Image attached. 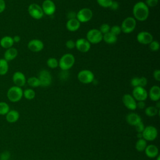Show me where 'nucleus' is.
Segmentation results:
<instances>
[{"label":"nucleus","mask_w":160,"mask_h":160,"mask_svg":"<svg viewBox=\"0 0 160 160\" xmlns=\"http://www.w3.org/2000/svg\"><path fill=\"white\" fill-rule=\"evenodd\" d=\"M132 96L136 101H144L148 97L147 91L142 87L134 88Z\"/></svg>","instance_id":"nucleus-11"},{"label":"nucleus","mask_w":160,"mask_h":160,"mask_svg":"<svg viewBox=\"0 0 160 160\" xmlns=\"http://www.w3.org/2000/svg\"><path fill=\"white\" fill-rule=\"evenodd\" d=\"M142 138L146 141H152L156 139L158 135V131L156 128L153 126H146L142 132Z\"/></svg>","instance_id":"nucleus-7"},{"label":"nucleus","mask_w":160,"mask_h":160,"mask_svg":"<svg viewBox=\"0 0 160 160\" xmlns=\"http://www.w3.org/2000/svg\"><path fill=\"white\" fill-rule=\"evenodd\" d=\"M23 96V91L21 88L13 86L9 88L7 91L8 99L12 102H17L19 101Z\"/></svg>","instance_id":"nucleus-3"},{"label":"nucleus","mask_w":160,"mask_h":160,"mask_svg":"<svg viewBox=\"0 0 160 160\" xmlns=\"http://www.w3.org/2000/svg\"><path fill=\"white\" fill-rule=\"evenodd\" d=\"M144 151L146 155L149 158H154L159 155L158 148L154 144L147 145Z\"/></svg>","instance_id":"nucleus-22"},{"label":"nucleus","mask_w":160,"mask_h":160,"mask_svg":"<svg viewBox=\"0 0 160 160\" xmlns=\"http://www.w3.org/2000/svg\"><path fill=\"white\" fill-rule=\"evenodd\" d=\"M66 46L69 49H72L75 48V41L72 39H69L66 42Z\"/></svg>","instance_id":"nucleus-41"},{"label":"nucleus","mask_w":160,"mask_h":160,"mask_svg":"<svg viewBox=\"0 0 160 160\" xmlns=\"http://www.w3.org/2000/svg\"><path fill=\"white\" fill-rule=\"evenodd\" d=\"M14 43L12 37L9 36H3L0 40V46L6 49L12 47Z\"/></svg>","instance_id":"nucleus-25"},{"label":"nucleus","mask_w":160,"mask_h":160,"mask_svg":"<svg viewBox=\"0 0 160 160\" xmlns=\"http://www.w3.org/2000/svg\"><path fill=\"white\" fill-rule=\"evenodd\" d=\"M10 158V153L9 151H4L0 154V160H8Z\"/></svg>","instance_id":"nucleus-40"},{"label":"nucleus","mask_w":160,"mask_h":160,"mask_svg":"<svg viewBox=\"0 0 160 160\" xmlns=\"http://www.w3.org/2000/svg\"><path fill=\"white\" fill-rule=\"evenodd\" d=\"M144 3L146 6L149 8H154L157 6L158 3V0H146Z\"/></svg>","instance_id":"nucleus-38"},{"label":"nucleus","mask_w":160,"mask_h":160,"mask_svg":"<svg viewBox=\"0 0 160 160\" xmlns=\"http://www.w3.org/2000/svg\"><path fill=\"white\" fill-rule=\"evenodd\" d=\"M136 39L139 43L147 45L153 40V36L148 31H141L137 34Z\"/></svg>","instance_id":"nucleus-14"},{"label":"nucleus","mask_w":160,"mask_h":160,"mask_svg":"<svg viewBox=\"0 0 160 160\" xmlns=\"http://www.w3.org/2000/svg\"><path fill=\"white\" fill-rule=\"evenodd\" d=\"M9 110L10 108L7 102L4 101L0 102V115H6Z\"/></svg>","instance_id":"nucleus-32"},{"label":"nucleus","mask_w":160,"mask_h":160,"mask_svg":"<svg viewBox=\"0 0 160 160\" xmlns=\"http://www.w3.org/2000/svg\"><path fill=\"white\" fill-rule=\"evenodd\" d=\"M102 40L107 44H112L116 42L118 40V36L109 32L102 35Z\"/></svg>","instance_id":"nucleus-26"},{"label":"nucleus","mask_w":160,"mask_h":160,"mask_svg":"<svg viewBox=\"0 0 160 160\" xmlns=\"http://www.w3.org/2000/svg\"><path fill=\"white\" fill-rule=\"evenodd\" d=\"M81 26V22L76 19H70L66 22V27L69 31L74 32L78 31Z\"/></svg>","instance_id":"nucleus-21"},{"label":"nucleus","mask_w":160,"mask_h":160,"mask_svg":"<svg viewBox=\"0 0 160 160\" xmlns=\"http://www.w3.org/2000/svg\"><path fill=\"white\" fill-rule=\"evenodd\" d=\"M122 101L124 106L129 110H135L136 108L137 101L134 99L132 95L129 94H125L122 98Z\"/></svg>","instance_id":"nucleus-15"},{"label":"nucleus","mask_w":160,"mask_h":160,"mask_svg":"<svg viewBox=\"0 0 160 160\" xmlns=\"http://www.w3.org/2000/svg\"><path fill=\"white\" fill-rule=\"evenodd\" d=\"M144 112L148 117H154L158 114H159V109H158L155 106H151L145 109Z\"/></svg>","instance_id":"nucleus-28"},{"label":"nucleus","mask_w":160,"mask_h":160,"mask_svg":"<svg viewBox=\"0 0 160 160\" xmlns=\"http://www.w3.org/2000/svg\"><path fill=\"white\" fill-rule=\"evenodd\" d=\"M12 81L14 84V86L18 87H22L26 83V78L25 75L21 71L15 72L12 77Z\"/></svg>","instance_id":"nucleus-17"},{"label":"nucleus","mask_w":160,"mask_h":160,"mask_svg":"<svg viewBox=\"0 0 160 160\" xmlns=\"http://www.w3.org/2000/svg\"><path fill=\"white\" fill-rule=\"evenodd\" d=\"M12 39L14 42H19L21 41V38L18 35H16L14 37H12Z\"/></svg>","instance_id":"nucleus-48"},{"label":"nucleus","mask_w":160,"mask_h":160,"mask_svg":"<svg viewBox=\"0 0 160 160\" xmlns=\"http://www.w3.org/2000/svg\"><path fill=\"white\" fill-rule=\"evenodd\" d=\"M119 4L118 1H112V2L110 6V8L112 10H117L119 8Z\"/></svg>","instance_id":"nucleus-44"},{"label":"nucleus","mask_w":160,"mask_h":160,"mask_svg":"<svg viewBox=\"0 0 160 160\" xmlns=\"http://www.w3.org/2000/svg\"><path fill=\"white\" fill-rule=\"evenodd\" d=\"M59 67L62 71H68L75 63V58L74 55L70 53L63 54L58 61Z\"/></svg>","instance_id":"nucleus-2"},{"label":"nucleus","mask_w":160,"mask_h":160,"mask_svg":"<svg viewBox=\"0 0 160 160\" xmlns=\"http://www.w3.org/2000/svg\"><path fill=\"white\" fill-rule=\"evenodd\" d=\"M26 82L29 86L32 88H37L40 86V81L38 77L32 76L29 78L28 80H26Z\"/></svg>","instance_id":"nucleus-30"},{"label":"nucleus","mask_w":160,"mask_h":160,"mask_svg":"<svg viewBox=\"0 0 160 160\" xmlns=\"http://www.w3.org/2000/svg\"><path fill=\"white\" fill-rule=\"evenodd\" d=\"M67 17L68 19L76 18V13L74 11H69L67 14Z\"/></svg>","instance_id":"nucleus-47"},{"label":"nucleus","mask_w":160,"mask_h":160,"mask_svg":"<svg viewBox=\"0 0 160 160\" xmlns=\"http://www.w3.org/2000/svg\"><path fill=\"white\" fill-rule=\"evenodd\" d=\"M38 78L40 81V86L48 87L52 82V76L46 69H42L39 71Z\"/></svg>","instance_id":"nucleus-10"},{"label":"nucleus","mask_w":160,"mask_h":160,"mask_svg":"<svg viewBox=\"0 0 160 160\" xmlns=\"http://www.w3.org/2000/svg\"><path fill=\"white\" fill-rule=\"evenodd\" d=\"M44 46V45L43 42L38 39H32L28 43V48L34 52H40L43 49Z\"/></svg>","instance_id":"nucleus-16"},{"label":"nucleus","mask_w":160,"mask_h":160,"mask_svg":"<svg viewBox=\"0 0 160 160\" xmlns=\"http://www.w3.org/2000/svg\"><path fill=\"white\" fill-rule=\"evenodd\" d=\"M133 18L139 21H146L149 14V8L143 1L137 2L132 8Z\"/></svg>","instance_id":"nucleus-1"},{"label":"nucleus","mask_w":160,"mask_h":160,"mask_svg":"<svg viewBox=\"0 0 160 160\" xmlns=\"http://www.w3.org/2000/svg\"><path fill=\"white\" fill-rule=\"evenodd\" d=\"M110 28H111V26L108 24L103 23L100 26L99 30L102 34H104L110 31Z\"/></svg>","instance_id":"nucleus-37"},{"label":"nucleus","mask_w":160,"mask_h":160,"mask_svg":"<svg viewBox=\"0 0 160 160\" xmlns=\"http://www.w3.org/2000/svg\"><path fill=\"white\" fill-rule=\"evenodd\" d=\"M160 47V44L158 41L152 40L149 44V48L152 51H157L159 50Z\"/></svg>","instance_id":"nucleus-36"},{"label":"nucleus","mask_w":160,"mask_h":160,"mask_svg":"<svg viewBox=\"0 0 160 160\" xmlns=\"http://www.w3.org/2000/svg\"><path fill=\"white\" fill-rule=\"evenodd\" d=\"M6 120L9 123H14L18 121L19 118V113L15 109L9 110V112L5 115Z\"/></svg>","instance_id":"nucleus-24"},{"label":"nucleus","mask_w":160,"mask_h":160,"mask_svg":"<svg viewBox=\"0 0 160 160\" xmlns=\"http://www.w3.org/2000/svg\"><path fill=\"white\" fill-rule=\"evenodd\" d=\"M148 96L152 101H158L160 99V88L158 85L152 86L149 92H148Z\"/></svg>","instance_id":"nucleus-18"},{"label":"nucleus","mask_w":160,"mask_h":160,"mask_svg":"<svg viewBox=\"0 0 160 160\" xmlns=\"http://www.w3.org/2000/svg\"><path fill=\"white\" fill-rule=\"evenodd\" d=\"M18 51L15 48L11 47L6 50L4 54V59L8 62L14 60L18 56Z\"/></svg>","instance_id":"nucleus-23"},{"label":"nucleus","mask_w":160,"mask_h":160,"mask_svg":"<svg viewBox=\"0 0 160 160\" xmlns=\"http://www.w3.org/2000/svg\"><path fill=\"white\" fill-rule=\"evenodd\" d=\"M156 158V160H160V156H159V155H158Z\"/></svg>","instance_id":"nucleus-51"},{"label":"nucleus","mask_w":160,"mask_h":160,"mask_svg":"<svg viewBox=\"0 0 160 160\" xmlns=\"http://www.w3.org/2000/svg\"><path fill=\"white\" fill-rule=\"evenodd\" d=\"M92 10L88 8H82L76 12V19L80 22H87L89 21L92 19Z\"/></svg>","instance_id":"nucleus-9"},{"label":"nucleus","mask_w":160,"mask_h":160,"mask_svg":"<svg viewBox=\"0 0 160 160\" xmlns=\"http://www.w3.org/2000/svg\"><path fill=\"white\" fill-rule=\"evenodd\" d=\"M146 103L144 101H138L136 102V108H139L140 109H143L145 108Z\"/></svg>","instance_id":"nucleus-45"},{"label":"nucleus","mask_w":160,"mask_h":160,"mask_svg":"<svg viewBox=\"0 0 160 160\" xmlns=\"http://www.w3.org/2000/svg\"><path fill=\"white\" fill-rule=\"evenodd\" d=\"M156 102H156V104L155 107H156L158 109H160V102H159V101H156Z\"/></svg>","instance_id":"nucleus-49"},{"label":"nucleus","mask_w":160,"mask_h":160,"mask_svg":"<svg viewBox=\"0 0 160 160\" xmlns=\"http://www.w3.org/2000/svg\"><path fill=\"white\" fill-rule=\"evenodd\" d=\"M9 70L8 62L4 58L0 59V76H4L7 74Z\"/></svg>","instance_id":"nucleus-27"},{"label":"nucleus","mask_w":160,"mask_h":160,"mask_svg":"<svg viewBox=\"0 0 160 160\" xmlns=\"http://www.w3.org/2000/svg\"><path fill=\"white\" fill-rule=\"evenodd\" d=\"M6 2L4 0H0V14L4 12L6 9Z\"/></svg>","instance_id":"nucleus-46"},{"label":"nucleus","mask_w":160,"mask_h":160,"mask_svg":"<svg viewBox=\"0 0 160 160\" xmlns=\"http://www.w3.org/2000/svg\"><path fill=\"white\" fill-rule=\"evenodd\" d=\"M109 32L116 36H118L122 32L121 27H120V26H118V25H114V26H111L110 28Z\"/></svg>","instance_id":"nucleus-35"},{"label":"nucleus","mask_w":160,"mask_h":160,"mask_svg":"<svg viewBox=\"0 0 160 160\" xmlns=\"http://www.w3.org/2000/svg\"><path fill=\"white\" fill-rule=\"evenodd\" d=\"M102 34L98 29H91L86 34V39L91 44H96L102 41Z\"/></svg>","instance_id":"nucleus-5"},{"label":"nucleus","mask_w":160,"mask_h":160,"mask_svg":"<svg viewBox=\"0 0 160 160\" xmlns=\"http://www.w3.org/2000/svg\"><path fill=\"white\" fill-rule=\"evenodd\" d=\"M148 84V79L146 78L142 77H134L131 80V84L133 88L142 87L144 88Z\"/></svg>","instance_id":"nucleus-19"},{"label":"nucleus","mask_w":160,"mask_h":160,"mask_svg":"<svg viewBox=\"0 0 160 160\" xmlns=\"http://www.w3.org/2000/svg\"><path fill=\"white\" fill-rule=\"evenodd\" d=\"M44 14L52 16L56 11V5L52 0H44L41 6Z\"/></svg>","instance_id":"nucleus-12"},{"label":"nucleus","mask_w":160,"mask_h":160,"mask_svg":"<svg viewBox=\"0 0 160 160\" xmlns=\"http://www.w3.org/2000/svg\"><path fill=\"white\" fill-rule=\"evenodd\" d=\"M46 64H47V66L51 69H55L58 68L59 66L58 61L54 58H48L46 61Z\"/></svg>","instance_id":"nucleus-33"},{"label":"nucleus","mask_w":160,"mask_h":160,"mask_svg":"<svg viewBox=\"0 0 160 160\" xmlns=\"http://www.w3.org/2000/svg\"><path fill=\"white\" fill-rule=\"evenodd\" d=\"M126 119L129 125L133 126H135L138 122L141 121V118L140 116L135 112L128 113L126 117Z\"/></svg>","instance_id":"nucleus-20"},{"label":"nucleus","mask_w":160,"mask_h":160,"mask_svg":"<svg viewBox=\"0 0 160 160\" xmlns=\"http://www.w3.org/2000/svg\"><path fill=\"white\" fill-rule=\"evenodd\" d=\"M146 146H147V142L143 138L138 139V140L136 141L135 144V148L139 152L144 151Z\"/></svg>","instance_id":"nucleus-29"},{"label":"nucleus","mask_w":160,"mask_h":160,"mask_svg":"<svg viewBox=\"0 0 160 160\" xmlns=\"http://www.w3.org/2000/svg\"><path fill=\"white\" fill-rule=\"evenodd\" d=\"M120 27L122 32L129 34L135 29L136 27V20L133 17H127L122 21Z\"/></svg>","instance_id":"nucleus-4"},{"label":"nucleus","mask_w":160,"mask_h":160,"mask_svg":"<svg viewBox=\"0 0 160 160\" xmlns=\"http://www.w3.org/2000/svg\"><path fill=\"white\" fill-rule=\"evenodd\" d=\"M28 11L31 17L35 19H40L44 16L41 6L36 3L31 4L28 8Z\"/></svg>","instance_id":"nucleus-8"},{"label":"nucleus","mask_w":160,"mask_h":160,"mask_svg":"<svg viewBox=\"0 0 160 160\" xmlns=\"http://www.w3.org/2000/svg\"><path fill=\"white\" fill-rule=\"evenodd\" d=\"M68 75H69V74H68V71H62V70H61V72L59 74V78L61 79H63V80L67 79L68 78Z\"/></svg>","instance_id":"nucleus-43"},{"label":"nucleus","mask_w":160,"mask_h":160,"mask_svg":"<svg viewBox=\"0 0 160 160\" xmlns=\"http://www.w3.org/2000/svg\"><path fill=\"white\" fill-rule=\"evenodd\" d=\"M36 92L35 91L31 88L26 89L23 91V96L28 100H32L35 98Z\"/></svg>","instance_id":"nucleus-31"},{"label":"nucleus","mask_w":160,"mask_h":160,"mask_svg":"<svg viewBox=\"0 0 160 160\" xmlns=\"http://www.w3.org/2000/svg\"><path fill=\"white\" fill-rule=\"evenodd\" d=\"M78 79L82 84H88L94 81V73L88 69H83L80 71L78 74Z\"/></svg>","instance_id":"nucleus-6"},{"label":"nucleus","mask_w":160,"mask_h":160,"mask_svg":"<svg viewBox=\"0 0 160 160\" xmlns=\"http://www.w3.org/2000/svg\"><path fill=\"white\" fill-rule=\"evenodd\" d=\"M137 137L138 139H141L142 138V132H138L137 134Z\"/></svg>","instance_id":"nucleus-50"},{"label":"nucleus","mask_w":160,"mask_h":160,"mask_svg":"<svg viewBox=\"0 0 160 160\" xmlns=\"http://www.w3.org/2000/svg\"><path fill=\"white\" fill-rule=\"evenodd\" d=\"M75 48L81 52H87L91 48V44L85 38H79L75 41Z\"/></svg>","instance_id":"nucleus-13"},{"label":"nucleus","mask_w":160,"mask_h":160,"mask_svg":"<svg viewBox=\"0 0 160 160\" xmlns=\"http://www.w3.org/2000/svg\"><path fill=\"white\" fill-rule=\"evenodd\" d=\"M113 0H97L98 4L104 8H110Z\"/></svg>","instance_id":"nucleus-34"},{"label":"nucleus","mask_w":160,"mask_h":160,"mask_svg":"<svg viewBox=\"0 0 160 160\" xmlns=\"http://www.w3.org/2000/svg\"><path fill=\"white\" fill-rule=\"evenodd\" d=\"M145 126H144V123L141 121H140L139 122H138L136 126H135V128H136V130L138 132H142L144 129Z\"/></svg>","instance_id":"nucleus-39"},{"label":"nucleus","mask_w":160,"mask_h":160,"mask_svg":"<svg viewBox=\"0 0 160 160\" xmlns=\"http://www.w3.org/2000/svg\"><path fill=\"white\" fill-rule=\"evenodd\" d=\"M154 79L157 81H160V70L159 69H156L154 71L152 74Z\"/></svg>","instance_id":"nucleus-42"}]
</instances>
